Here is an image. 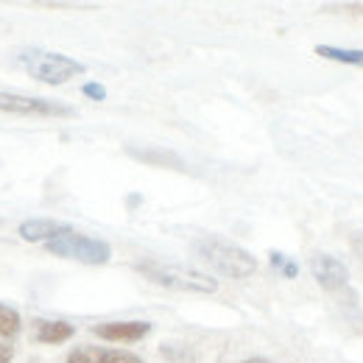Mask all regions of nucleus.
Segmentation results:
<instances>
[{
	"mask_svg": "<svg viewBox=\"0 0 363 363\" xmlns=\"http://www.w3.org/2000/svg\"><path fill=\"white\" fill-rule=\"evenodd\" d=\"M193 252L218 274H224L229 279H246L257 272V260L255 255H249L246 249L221 240V238H199L193 243Z\"/></svg>",
	"mask_w": 363,
	"mask_h": 363,
	"instance_id": "obj_1",
	"label": "nucleus"
},
{
	"mask_svg": "<svg viewBox=\"0 0 363 363\" xmlns=\"http://www.w3.org/2000/svg\"><path fill=\"white\" fill-rule=\"evenodd\" d=\"M17 65L34 79V82H43V84H65L76 76H84V65L65 56V53H53L45 48H28V50H20L17 53Z\"/></svg>",
	"mask_w": 363,
	"mask_h": 363,
	"instance_id": "obj_2",
	"label": "nucleus"
},
{
	"mask_svg": "<svg viewBox=\"0 0 363 363\" xmlns=\"http://www.w3.org/2000/svg\"><path fill=\"white\" fill-rule=\"evenodd\" d=\"M143 277H148L151 282L162 285V288H177V291H190V294H216L218 282L213 277L184 266H174V263H157V260H140L135 266Z\"/></svg>",
	"mask_w": 363,
	"mask_h": 363,
	"instance_id": "obj_3",
	"label": "nucleus"
},
{
	"mask_svg": "<svg viewBox=\"0 0 363 363\" xmlns=\"http://www.w3.org/2000/svg\"><path fill=\"white\" fill-rule=\"evenodd\" d=\"M45 249L56 257H67V260H79V263H87V266H104L112 260V246L101 238H90V235H82L76 229L59 235L56 240L45 243Z\"/></svg>",
	"mask_w": 363,
	"mask_h": 363,
	"instance_id": "obj_4",
	"label": "nucleus"
},
{
	"mask_svg": "<svg viewBox=\"0 0 363 363\" xmlns=\"http://www.w3.org/2000/svg\"><path fill=\"white\" fill-rule=\"evenodd\" d=\"M0 112L26 115V118H76V109L65 101L34 98L20 92H0Z\"/></svg>",
	"mask_w": 363,
	"mask_h": 363,
	"instance_id": "obj_5",
	"label": "nucleus"
},
{
	"mask_svg": "<svg viewBox=\"0 0 363 363\" xmlns=\"http://www.w3.org/2000/svg\"><path fill=\"white\" fill-rule=\"evenodd\" d=\"M311 274L316 277L318 285L327 288V291H341L350 282L347 266L333 255H313L311 257Z\"/></svg>",
	"mask_w": 363,
	"mask_h": 363,
	"instance_id": "obj_6",
	"label": "nucleus"
},
{
	"mask_svg": "<svg viewBox=\"0 0 363 363\" xmlns=\"http://www.w3.org/2000/svg\"><path fill=\"white\" fill-rule=\"evenodd\" d=\"M92 333L104 341H121V344H135L140 338H145L151 333L148 321H106V324H95Z\"/></svg>",
	"mask_w": 363,
	"mask_h": 363,
	"instance_id": "obj_7",
	"label": "nucleus"
},
{
	"mask_svg": "<svg viewBox=\"0 0 363 363\" xmlns=\"http://www.w3.org/2000/svg\"><path fill=\"white\" fill-rule=\"evenodd\" d=\"M65 363H143L135 352H123V350H106V347H76Z\"/></svg>",
	"mask_w": 363,
	"mask_h": 363,
	"instance_id": "obj_8",
	"label": "nucleus"
},
{
	"mask_svg": "<svg viewBox=\"0 0 363 363\" xmlns=\"http://www.w3.org/2000/svg\"><path fill=\"white\" fill-rule=\"evenodd\" d=\"M70 229H73L70 224H62V221H53V218H31V221H23L17 232L28 243H50V240H56L59 235H65Z\"/></svg>",
	"mask_w": 363,
	"mask_h": 363,
	"instance_id": "obj_9",
	"label": "nucleus"
},
{
	"mask_svg": "<svg viewBox=\"0 0 363 363\" xmlns=\"http://www.w3.org/2000/svg\"><path fill=\"white\" fill-rule=\"evenodd\" d=\"M73 333H76V327L67 324V321H45V318H43V321L34 324V335H37V341H43V344H62V341H70Z\"/></svg>",
	"mask_w": 363,
	"mask_h": 363,
	"instance_id": "obj_10",
	"label": "nucleus"
},
{
	"mask_svg": "<svg viewBox=\"0 0 363 363\" xmlns=\"http://www.w3.org/2000/svg\"><path fill=\"white\" fill-rule=\"evenodd\" d=\"M313 50H316L321 59H330V62H341V65H352V67H363V50H361V48L316 45Z\"/></svg>",
	"mask_w": 363,
	"mask_h": 363,
	"instance_id": "obj_11",
	"label": "nucleus"
},
{
	"mask_svg": "<svg viewBox=\"0 0 363 363\" xmlns=\"http://www.w3.org/2000/svg\"><path fill=\"white\" fill-rule=\"evenodd\" d=\"M20 327H23L20 313L0 302V338H14L20 333Z\"/></svg>",
	"mask_w": 363,
	"mask_h": 363,
	"instance_id": "obj_12",
	"label": "nucleus"
},
{
	"mask_svg": "<svg viewBox=\"0 0 363 363\" xmlns=\"http://www.w3.org/2000/svg\"><path fill=\"white\" fill-rule=\"evenodd\" d=\"M269 257H272L274 269L282 272V277H288V279H296V277H299V266H296L291 257H285V255H279V252H272Z\"/></svg>",
	"mask_w": 363,
	"mask_h": 363,
	"instance_id": "obj_13",
	"label": "nucleus"
},
{
	"mask_svg": "<svg viewBox=\"0 0 363 363\" xmlns=\"http://www.w3.org/2000/svg\"><path fill=\"white\" fill-rule=\"evenodd\" d=\"M82 92H84L87 98H92V101H104V98H106V90H104L101 84H84Z\"/></svg>",
	"mask_w": 363,
	"mask_h": 363,
	"instance_id": "obj_14",
	"label": "nucleus"
},
{
	"mask_svg": "<svg viewBox=\"0 0 363 363\" xmlns=\"http://www.w3.org/2000/svg\"><path fill=\"white\" fill-rule=\"evenodd\" d=\"M11 358H14V352H11V347L0 341V363H11Z\"/></svg>",
	"mask_w": 363,
	"mask_h": 363,
	"instance_id": "obj_15",
	"label": "nucleus"
},
{
	"mask_svg": "<svg viewBox=\"0 0 363 363\" xmlns=\"http://www.w3.org/2000/svg\"><path fill=\"white\" fill-rule=\"evenodd\" d=\"M344 9H347V11H361L363 14V3H347Z\"/></svg>",
	"mask_w": 363,
	"mask_h": 363,
	"instance_id": "obj_16",
	"label": "nucleus"
},
{
	"mask_svg": "<svg viewBox=\"0 0 363 363\" xmlns=\"http://www.w3.org/2000/svg\"><path fill=\"white\" fill-rule=\"evenodd\" d=\"M240 363H272L269 358H246V361H240Z\"/></svg>",
	"mask_w": 363,
	"mask_h": 363,
	"instance_id": "obj_17",
	"label": "nucleus"
},
{
	"mask_svg": "<svg viewBox=\"0 0 363 363\" xmlns=\"http://www.w3.org/2000/svg\"><path fill=\"white\" fill-rule=\"evenodd\" d=\"M355 246H358V255L363 257V238H358V240H355Z\"/></svg>",
	"mask_w": 363,
	"mask_h": 363,
	"instance_id": "obj_18",
	"label": "nucleus"
},
{
	"mask_svg": "<svg viewBox=\"0 0 363 363\" xmlns=\"http://www.w3.org/2000/svg\"><path fill=\"white\" fill-rule=\"evenodd\" d=\"M0 227H3V218H0Z\"/></svg>",
	"mask_w": 363,
	"mask_h": 363,
	"instance_id": "obj_19",
	"label": "nucleus"
}]
</instances>
